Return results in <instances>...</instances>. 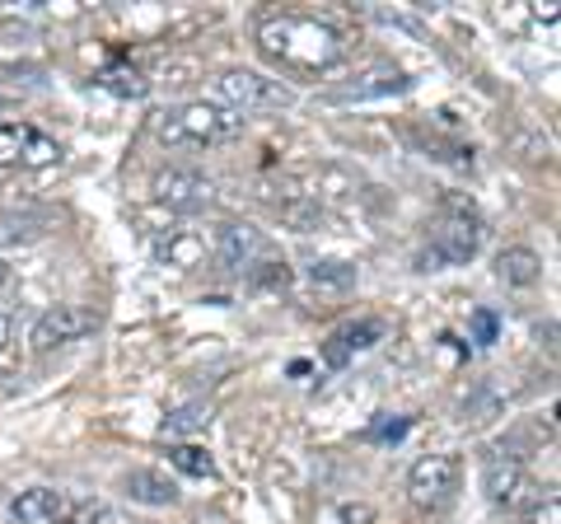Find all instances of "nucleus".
<instances>
[{
    "label": "nucleus",
    "instance_id": "1",
    "mask_svg": "<svg viewBox=\"0 0 561 524\" xmlns=\"http://www.w3.org/2000/svg\"><path fill=\"white\" fill-rule=\"evenodd\" d=\"M257 47H262L267 61H276L280 71H295V76L332 71L346 52L337 29L323 24V20H305V14H276V20H262Z\"/></svg>",
    "mask_w": 561,
    "mask_h": 524
},
{
    "label": "nucleus",
    "instance_id": "2",
    "mask_svg": "<svg viewBox=\"0 0 561 524\" xmlns=\"http://www.w3.org/2000/svg\"><path fill=\"white\" fill-rule=\"evenodd\" d=\"M243 132V113L220 109V103H183L179 113H160L154 117V136L173 146H210L225 141V136Z\"/></svg>",
    "mask_w": 561,
    "mask_h": 524
},
{
    "label": "nucleus",
    "instance_id": "3",
    "mask_svg": "<svg viewBox=\"0 0 561 524\" xmlns=\"http://www.w3.org/2000/svg\"><path fill=\"white\" fill-rule=\"evenodd\" d=\"M482 487H486L491 501L505 505V511H534V505L542 501V487L524 474V464L511 449H486L482 454Z\"/></svg>",
    "mask_w": 561,
    "mask_h": 524
},
{
    "label": "nucleus",
    "instance_id": "4",
    "mask_svg": "<svg viewBox=\"0 0 561 524\" xmlns=\"http://www.w3.org/2000/svg\"><path fill=\"white\" fill-rule=\"evenodd\" d=\"M216 103L220 109H234V113H253V109H280L290 103V90L280 80H267L257 71H225L216 76Z\"/></svg>",
    "mask_w": 561,
    "mask_h": 524
},
{
    "label": "nucleus",
    "instance_id": "5",
    "mask_svg": "<svg viewBox=\"0 0 561 524\" xmlns=\"http://www.w3.org/2000/svg\"><path fill=\"white\" fill-rule=\"evenodd\" d=\"M61 160V146L28 122H5L0 127V169H47Z\"/></svg>",
    "mask_w": 561,
    "mask_h": 524
},
{
    "label": "nucleus",
    "instance_id": "6",
    "mask_svg": "<svg viewBox=\"0 0 561 524\" xmlns=\"http://www.w3.org/2000/svg\"><path fill=\"white\" fill-rule=\"evenodd\" d=\"M94 328H99L94 309H84V305H51L47 314H38L28 342H33V352H57V346H66V342L90 338Z\"/></svg>",
    "mask_w": 561,
    "mask_h": 524
},
{
    "label": "nucleus",
    "instance_id": "7",
    "mask_svg": "<svg viewBox=\"0 0 561 524\" xmlns=\"http://www.w3.org/2000/svg\"><path fill=\"white\" fill-rule=\"evenodd\" d=\"M454 487H459V459H454V454H426V459H416L412 474H408V492L421 511L445 505Z\"/></svg>",
    "mask_w": 561,
    "mask_h": 524
},
{
    "label": "nucleus",
    "instance_id": "8",
    "mask_svg": "<svg viewBox=\"0 0 561 524\" xmlns=\"http://www.w3.org/2000/svg\"><path fill=\"white\" fill-rule=\"evenodd\" d=\"M482 243V220L472 216V206H454V212L435 225V249L426 262H468Z\"/></svg>",
    "mask_w": 561,
    "mask_h": 524
},
{
    "label": "nucleus",
    "instance_id": "9",
    "mask_svg": "<svg viewBox=\"0 0 561 524\" xmlns=\"http://www.w3.org/2000/svg\"><path fill=\"white\" fill-rule=\"evenodd\" d=\"M216 197V183L197 169H183V164H169L154 173V202L173 206V212H202Z\"/></svg>",
    "mask_w": 561,
    "mask_h": 524
},
{
    "label": "nucleus",
    "instance_id": "10",
    "mask_svg": "<svg viewBox=\"0 0 561 524\" xmlns=\"http://www.w3.org/2000/svg\"><path fill=\"white\" fill-rule=\"evenodd\" d=\"M216 258H220V267H234V272H243V267H253V262L262 258V235L253 230V225H220L216 230Z\"/></svg>",
    "mask_w": 561,
    "mask_h": 524
},
{
    "label": "nucleus",
    "instance_id": "11",
    "mask_svg": "<svg viewBox=\"0 0 561 524\" xmlns=\"http://www.w3.org/2000/svg\"><path fill=\"white\" fill-rule=\"evenodd\" d=\"M66 497L61 492H51V487H28V492H20L10 501V515L20 520V524H57L66 515Z\"/></svg>",
    "mask_w": 561,
    "mask_h": 524
},
{
    "label": "nucleus",
    "instance_id": "12",
    "mask_svg": "<svg viewBox=\"0 0 561 524\" xmlns=\"http://www.w3.org/2000/svg\"><path fill=\"white\" fill-rule=\"evenodd\" d=\"M122 487H127V497L140 501V505H173V501H179V487H173V478L154 474V468H131V474L122 478Z\"/></svg>",
    "mask_w": 561,
    "mask_h": 524
},
{
    "label": "nucleus",
    "instance_id": "13",
    "mask_svg": "<svg viewBox=\"0 0 561 524\" xmlns=\"http://www.w3.org/2000/svg\"><path fill=\"white\" fill-rule=\"evenodd\" d=\"M496 276L505 286H534L538 276H542V258L534 253V249H505L501 258H496Z\"/></svg>",
    "mask_w": 561,
    "mask_h": 524
},
{
    "label": "nucleus",
    "instance_id": "14",
    "mask_svg": "<svg viewBox=\"0 0 561 524\" xmlns=\"http://www.w3.org/2000/svg\"><path fill=\"white\" fill-rule=\"evenodd\" d=\"M402 80L393 66H375V71H365L356 84H346V90H337V99H370V94H393V90H402Z\"/></svg>",
    "mask_w": 561,
    "mask_h": 524
},
{
    "label": "nucleus",
    "instance_id": "15",
    "mask_svg": "<svg viewBox=\"0 0 561 524\" xmlns=\"http://www.w3.org/2000/svg\"><path fill=\"white\" fill-rule=\"evenodd\" d=\"M206 426H210V408H206V403H187V408H179V412L164 417L160 435H164V441H183V435H197V431H206Z\"/></svg>",
    "mask_w": 561,
    "mask_h": 524
},
{
    "label": "nucleus",
    "instance_id": "16",
    "mask_svg": "<svg viewBox=\"0 0 561 524\" xmlns=\"http://www.w3.org/2000/svg\"><path fill=\"white\" fill-rule=\"evenodd\" d=\"M154 253H160L169 267H197L202 253H206V243L197 235H169V239L154 243Z\"/></svg>",
    "mask_w": 561,
    "mask_h": 524
},
{
    "label": "nucleus",
    "instance_id": "17",
    "mask_svg": "<svg viewBox=\"0 0 561 524\" xmlns=\"http://www.w3.org/2000/svg\"><path fill=\"white\" fill-rule=\"evenodd\" d=\"M47 216H5L0 220V243H33L47 235Z\"/></svg>",
    "mask_w": 561,
    "mask_h": 524
},
{
    "label": "nucleus",
    "instance_id": "18",
    "mask_svg": "<svg viewBox=\"0 0 561 524\" xmlns=\"http://www.w3.org/2000/svg\"><path fill=\"white\" fill-rule=\"evenodd\" d=\"M169 464L183 468V474H192V478H210V474H216V459H210L206 449H197V445H173Z\"/></svg>",
    "mask_w": 561,
    "mask_h": 524
},
{
    "label": "nucleus",
    "instance_id": "19",
    "mask_svg": "<svg viewBox=\"0 0 561 524\" xmlns=\"http://www.w3.org/2000/svg\"><path fill=\"white\" fill-rule=\"evenodd\" d=\"M103 84H108L113 94H122V99H146V90H150L146 76L131 71V66H113V71L103 76Z\"/></svg>",
    "mask_w": 561,
    "mask_h": 524
},
{
    "label": "nucleus",
    "instance_id": "20",
    "mask_svg": "<svg viewBox=\"0 0 561 524\" xmlns=\"http://www.w3.org/2000/svg\"><path fill=\"white\" fill-rule=\"evenodd\" d=\"M249 276H253V286H280V291H286L290 286V267H286V262H253V267H249Z\"/></svg>",
    "mask_w": 561,
    "mask_h": 524
},
{
    "label": "nucleus",
    "instance_id": "21",
    "mask_svg": "<svg viewBox=\"0 0 561 524\" xmlns=\"http://www.w3.org/2000/svg\"><path fill=\"white\" fill-rule=\"evenodd\" d=\"M313 282H323V286H351L356 282V267L351 262H313Z\"/></svg>",
    "mask_w": 561,
    "mask_h": 524
},
{
    "label": "nucleus",
    "instance_id": "22",
    "mask_svg": "<svg viewBox=\"0 0 561 524\" xmlns=\"http://www.w3.org/2000/svg\"><path fill=\"white\" fill-rule=\"evenodd\" d=\"M379 333H383V328H379L375 319H365V323H356V328H346V333H337V342L346 346V352H360V346H375Z\"/></svg>",
    "mask_w": 561,
    "mask_h": 524
},
{
    "label": "nucleus",
    "instance_id": "23",
    "mask_svg": "<svg viewBox=\"0 0 561 524\" xmlns=\"http://www.w3.org/2000/svg\"><path fill=\"white\" fill-rule=\"evenodd\" d=\"M103 515H108V511H103V501H70L57 524H99Z\"/></svg>",
    "mask_w": 561,
    "mask_h": 524
},
{
    "label": "nucleus",
    "instance_id": "24",
    "mask_svg": "<svg viewBox=\"0 0 561 524\" xmlns=\"http://www.w3.org/2000/svg\"><path fill=\"white\" fill-rule=\"evenodd\" d=\"M472 338H478L482 346H486V342H496V314H491V309H478V314H472Z\"/></svg>",
    "mask_w": 561,
    "mask_h": 524
},
{
    "label": "nucleus",
    "instance_id": "25",
    "mask_svg": "<svg viewBox=\"0 0 561 524\" xmlns=\"http://www.w3.org/2000/svg\"><path fill=\"white\" fill-rule=\"evenodd\" d=\"M529 524H561V501H557V497L538 501L534 511H529Z\"/></svg>",
    "mask_w": 561,
    "mask_h": 524
},
{
    "label": "nucleus",
    "instance_id": "26",
    "mask_svg": "<svg viewBox=\"0 0 561 524\" xmlns=\"http://www.w3.org/2000/svg\"><path fill=\"white\" fill-rule=\"evenodd\" d=\"M0 365H10V319L0 314Z\"/></svg>",
    "mask_w": 561,
    "mask_h": 524
},
{
    "label": "nucleus",
    "instance_id": "27",
    "mask_svg": "<svg viewBox=\"0 0 561 524\" xmlns=\"http://www.w3.org/2000/svg\"><path fill=\"white\" fill-rule=\"evenodd\" d=\"M5 282H10V262L0 258V286H5Z\"/></svg>",
    "mask_w": 561,
    "mask_h": 524
}]
</instances>
